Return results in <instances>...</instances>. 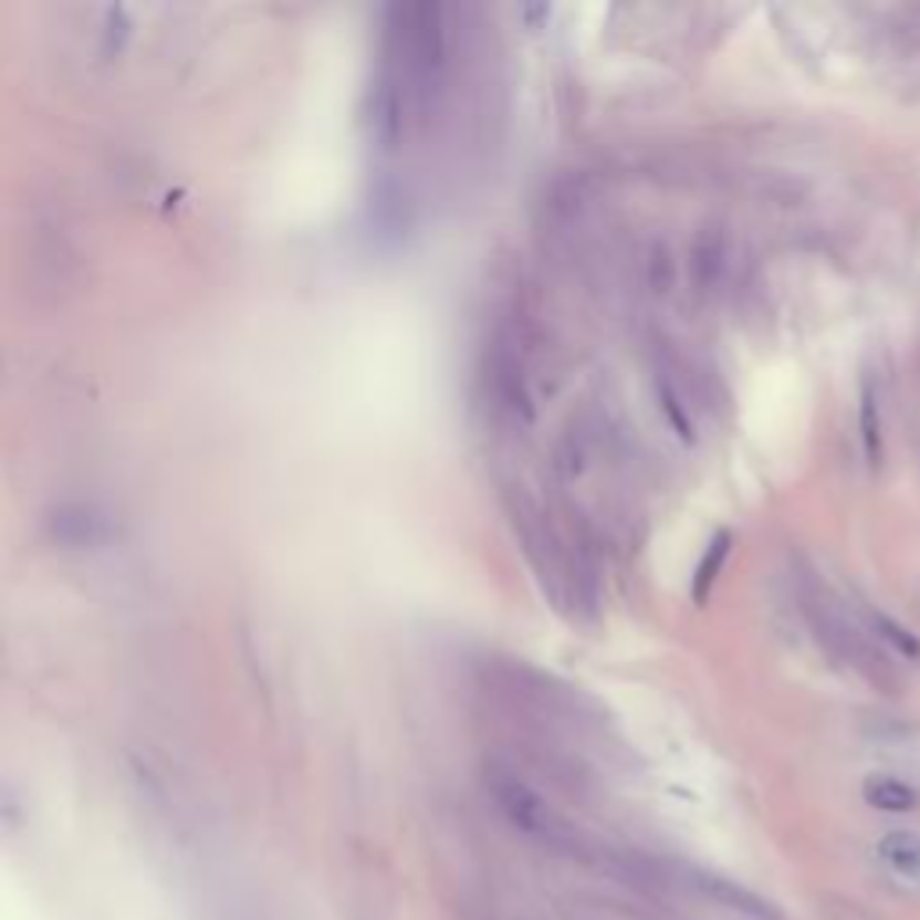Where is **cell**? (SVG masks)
Segmentation results:
<instances>
[{"label": "cell", "mask_w": 920, "mask_h": 920, "mask_svg": "<svg viewBox=\"0 0 920 920\" xmlns=\"http://www.w3.org/2000/svg\"><path fill=\"white\" fill-rule=\"evenodd\" d=\"M862 798L881 813H913L920 805L917 791L906 781H899V776H888V773L867 776V784H862Z\"/></svg>", "instance_id": "8992f818"}, {"label": "cell", "mask_w": 920, "mask_h": 920, "mask_svg": "<svg viewBox=\"0 0 920 920\" xmlns=\"http://www.w3.org/2000/svg\"><path fill=\"white\" fill-rule=\"evenodd\" d=\"M726 557H730V532H719V536L704 546V557L698 561V568H694V583H690V594H694L698 604L709 597V589L715 583V575L723 572Z\"/></svg>", "instance_id": "ba28073f"}, {"label": "cell", "mask_w": 920, "mask_h": 920, "mask_svg": "<svg viewBox=\"0 0 920 920\" xmlns=\"http://www.w3.org/2000/svg\"><path fill=\"white\" fill-rule=\"evenodd\" d=\"M129 36V19L123 8H105V33H101V51L112 54L123 48V40Z\"/></svg>", "instance_id": "8fae6325"}, {"label": "cell", "mask_w": 920, "mask_h": 920, "mask_svg": "<svg viewBox=\"0 0 920 920\" xmlns=\"http://www.w3.org/2000/svg\"><path fill=\"white\" fill-rule=\"evenodd\" d=\"M644 266H647V284H651V292L666 295L669 288L676 284V259H672L666 241H655L651 244V252H647V263Z\"/></svg>", "instance_id": "30bf717a"}, {"label": "cell", "mask_w": 920, "mask_h": 920, "mask_svg": "<svg viewBox=\"0 0 920 920\" xmlns=\"http://www.w3.org/2000/svg\"><path fill=\"white\" fill-rule=\"evenodd\" d=\"M730 273V238L723 227H704L690 244V278L701 295L715 292Z\"/></svg>", "instance_id": "3957f363"}, {"label": "cell", "mask_w": 920, "mask_h": 920, "mask_svg": "<svg viewBox=\"0 0 920 920\" xmlns=\"http://www.w3.org/2000/svg\"><path fill=\"white\" fill-rule=\"evenodd\" d=\"M802 615L809 623L813 637L827 647V651L845 661L848 669L859 672L862 680L874 683L877 690H896L899 676L891 669L888 651L870 637V629L862 626V618L845 608L841 597H834L824 583H809L802 589Z\"/></svg>", "instance_id": "6da1fadb"}, {"label": "cell", "mask_w": 920, "mask_h": 920, "mask_svg": "<svg viewBox=\"0 0 920 920\" xmlns=\"http://www.w3.org/2000/svg\"><path fill=\"white\" fill-rule=\"evenodd\" d=\"M877 856L885 859V867L891 874L920 881V834L917 830H888L881 845H877Z\"/></svg>", "instance_id": "52a82bcc"}, {"label": "cell", "mask_w": 920, "mask_h": 920, "mask_svg": "<svg viewBox=\"0 0 920 920\" xmlns=\"http://www.w3.org/2000/svg\"><path fill=\"white\" fill-rule=\"evenodd\" d=\"M859 436H862V453H867L870 464H877V460H881V414H877V396L870 393V388H862Z\"/></svg>", "instance_id": "9c48e42d"}, {"label": "cell", "mask_w": 920, "mask_h": 920, "mask_svg": "<svg viewBox=\"0 0 920 920\" xmlns=\"http://www.w3.org/2000/svg\"><path fill=\"white\" fill-rule=\"evenodd\" d=\"M655 381V396H658V410L666 414V421L672 425V431L680 436L683 442H694V414H690V402H687V388L683 381L676 378L669 367H655L651 374Z\"/></svg>", "instance_id": "277c9868"}, {"label": "cell", "mask_w": 920, "mask_h": 920, "mask_svg": "<svg viewBox=\"0 0 920 920\" xmlns=\"http://www.w3.org/2000/svg\"><path fill=\"white\" fill-rule=\"evenodd\" d=\"M489 787H493V798L503 809V816H508L518 830H525V834H532V838H543V841L565 838V824H561V819L551 813V805H546L529 784L518 781L514 773L493 770Z\"/></svg>", "instance_id": "7a4b0ae2"}, {"label": "cell", "mask_w": 920, "mask_h": 920, "mask_svg": "<svg viewBox=\"0 0 920 920\" xmlns=\"http://www.w3.org/2000/svg\"><path fill=\"white\" fill-rule=\"evenodd\" d=\"M859 618H862V626L870 629V637L885 647V651L899 655V658H906V661H920V640H917L913 632L906 629L902 623H896L891 615L874 611V608H862Z\"/></svg>", "instance_id": "5b68a950"}]
</instances>
